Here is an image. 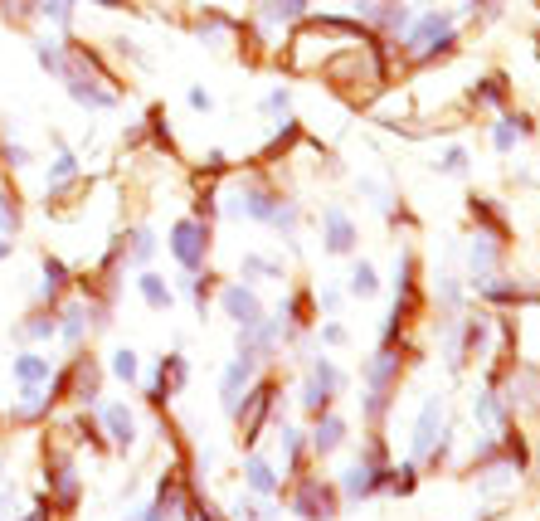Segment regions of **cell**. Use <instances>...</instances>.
<instances>
[{
    "instance_id": "cell-26",
    "label": "cell",
    "mask_w": 540,
    "mask_h": 521,
    "mask_svg": "<svg viewBox=\"0 0 540 521\" xmlns=\"http://www.w3.org/2000/svg\"><path fill=\"white\" fill-rule=\"evenodd\" d=\"M472 98H477V108H506V78L502 74H487L472 83Z\"/></svg>"
},
{
    "instance_id": "cell-11",
    "label": "cell",
    "mask_w": 540,
    "mask_h": 521,
    "mask_svg": "<svg viewBox=\"0 0 540 521\" xmlns=\"http://www.w3.org/2000/svg\"><path fill=\"white\" fill-rule=\"evenodd\" d=\"M468 263H472V283L492 278V273L502 268V239H497V234H477L472 249H468Z\"/></svg>"
},
{
    "instance_id": "cell-25",
    "label": "cell",
    "mask_w": 540,
    "mask_h": 521,
    "mask_svg": "<svg viewBox=\"0 0 540 521\" xmlns=\"http://www.w3.org/2000/svg\"><path fill=\"white\" fill-rule=\"evenodd\" d=\"M137 288H142V298L156 307V312H166L171 302H176V293L166 288V278L161 273H151V268H142V278H137Z\"/></svg>"
},
{
    "instance_id": "cell-28",
    "label": "cell",
    "mask_w": 540,
    "mask_h": 521,
    "mask_svg": "<svg viewBox=\"0 0 540 521\" xmlns=\"http://www.w3.org/2000/svg\"><path fill=\"white\" fill-rule=\"evenodd\" d=\"M73 5H78V0H39L35 10H39V20H49L59 35H69L73 30Z\"/></svg>"
},
{
    "instance_id": "cell-3",
    "label": "cell",
    "mask_w": 540,
    "mask_h": 521,
    "mask_svg": "<svg viewBox=\"0 0 540 521\" xmlns=\"http://www.w3.org/2000/svg\"><path fill=\"white\" fill-rule=\"evenodd\" d=\"M390 483V463H370V458H360L346 468V478H341V497L346 502H365L370 492H380V487Z\"/></svg>"
},
{
    "instance_id": "cell-13",
    "label": "cell",
    "mask_w": 540,
    "mask_h": 521,
    "mask_svg": "<svg viewBox=\"0 0 540 521\" xmlns=\"http://www.w3.org/2000/svg\"><path fill=\"white\" fill-rule=\"evenodd\" d=\"M10 336H15L20 346H30V341H49V336H59V312L39 302L25 322H15V332H10Z\"/></svg>"
},
{
    "instance_id": "cell-7",
    "label": "cell",
    "mask_w": 540,
    "mask_h": 521,
    "mask_svg": "<svg viewBox=\"0 0 540 521\" xmlns=\"http://www.w3.org/2000/svg\"><path fill=\"white\" fill-rule=\"evenodd\" d=\"M356 244H360V229L351 224L346 210H336V205H331V210L322 215V249H326V254H351Z\"/></svg>"
},
{
    "instance_id": "cell-50",
    "label": "cell",
    "mask_w": 540,
    "mask_h": 521,
    "mask_svg": "<svg viewBox=\"0 0 540 521\" xmlns=\"http://www.w3.org/2000/svg\"><path fill=\"white\" fill-rule=\"evenodd\" d=\"M0 521H5V512H0Z\"/></svg>"
},
{
    "instance_id": "cell-32",
    "label": "cell",
    "mask_w": 540,
    "mask_h": 521,
    "mask_svg": "<svg viewBox=\"0 0 540 521\" xmlns=\"http://www.w3.org/2000/svg\"><path fill=\"white\" fill-rule=\"evenodd\" d=\"M239 268H244V278H283V263H273V259H263V254H244V263H239Z\"/></svg>"
},
{
    "instance_id": "cell-24",
    "label": "cell",
    "mask_w": 540,
    "mask_h": 521,
    "mask_svg": "<svg viewBox=\"0 0 540 521\" xmlns=\"http://www.w3.org/2000/svg\"><path fill=\"white\" fill-rule=\"evenodd\" d=\"M20 229H25V205H20V195L10 186H0V234L15 239Z\"/></svg>"
},
{
    "instance_id": "cell-35",
    "label": "cell",
    "mask_w": 540,
    "mask_h": 521,
    "mask_svg": "<svg viewBox=\"0 0 540 521\" xmlns=\"http://www.w3.org/2000/svg\"><path fill=\"white\" fill-rule=\"evenodd\" d=\"M151 254H156V234H151V229H132V263L146 268Z\"/></svg>"
},
{
    "instance_id": "cell-49",
    "label": "cell",
    "mask_w": 540,
    "mask_h": 521,
    "mask_svg": "<svg viewBox=\"0 0 540 521\" xmlns=\"http://www.w3.org/2000/svg\"><path fill=\"white\" fill-rule=\"evenodd\" d=\"M127 521H142V517H127Z\"/></svg>"
},
{
    "instance_id": "cell-10",
    "label": "cell",
    "mask_w": 540,
    "mask_h": 521,
    "mask_svg": "<svg viewBox=\"0 0 540 521\" xmlns=\"http://www.w3.org/2000/svg\"><path fill=\"white\" fill-rule=\"evenodd\" d=\"M536 132V122L526 117V112H511V108H502V117H497V127H492V147L502 151H516V142H526Z\"/></svg>"
},
{
    "instance_id": "cell-40",
    "label": "cell",
    "mask_w": 540,
    "mask_h": 521,
    "mask_svg": "<svg viewBox=\"0 0 540 521\" xmlns=\"http://www.w3.org/2000/svg\"><path fill=\"white\" fill-rule=\"evenodd\" d=\"M438 298H443V312H458V307H463V288H458L453 278H443V283H438Z\"/></svg>"
},
{
    "instance_id": "cell-27",
    "label": "cell",
    "mask_w": 540,
    "mask_h": 521,
    "mask_svg": "<svg viewBox=\"0 0 540 521\" xmlns=\"http://www.w3.org/2000/svg\"><path fill=\"white\" fill-rule=\"evenodd\" d=\"M244 478H249V487L258 497H273V492H278V473L268 468V458H249V463H244Z\"/></svg>"
},
{
    "instance_id": "cell-38",
    "label": "cell",
    "mask_w": 540,
    "mask_h": 521,
    "mask_svg": "<svg viewBox=\"0 0 540 521\" xmlns=\"http://www.w3.org/2000/svg\"><path fill=\"white\" fill-rule=\"evenodd\" d=\"M433 166H438L443 176H458V171H468V151H463V147H448L443 156H438V161H433Z\"/></svg>"
},
{
    "instance_id": "cell-21",
    "label": "cell",
    "mask_w": 540,
    "mask_h": 521,
    "mask_svg": "<svg viewBox=\"0 0 540 521\" xmlns=\"http://www.w3.org/2000/svg\"><path fill=\"white\" fill-rule=\"evenodd\" d=\"M10 371H15L20 385H44V380L54 375V361H49V356H35V351H20Z\"/></svg>"
},
{
    "instance_id": "cell-37",
    "label": "cell",
    "mask_w": 540,
    "mask_h": 521,
    "mask_svg": "<svg viewBox=\"0 0 540 521\" xmlns=\"http://www.w3.org/2000/svg\"><path fill=\"white\" fill-rule=\"evenodd\" d=\"M312 380H317V385H322V390H331V395H336V390H341V385H346V375L336 371V366H331V361H317V366H312Z\"/></svg>"
},
{
    "instance_id": "cell-16",
    "label": "cell",
    "mask_w": 540,
    "mask_h": 521,
    "mask_svg": "<svg viewBox=\"0 0 540 521\" xmlns=\"http://www.w3.org/2000/svg\"><path fill=\"white\" fill-rule=\"evenodd\" d=\"M438 434H443V400L433 395V400H424V410H419V424H414V458H424Z\"/></svg>"
},
{
    "instance_id": "cell-17",
    "label": "cell",
    "mask_w": 540,
    "mask_h": 521,
    "mask_svg": "<svg viewBox=\"0 0 540 521\" xmlns=\"http://www.w3.org/2000/svg\"><path fill=\"white\" fill-rule=\"evenodd\" d=\"M307 10H312V0H263V5H258V30H273V25H297Z\"/></svg>"
},
{
    "instance_id": "cell-34",
    "label": "cell",
    "mask_w": 540,
    "mask_h": 521,
    "mask_svg": "<svg viewBox=\"0 0 540 521\" xmlns=\"http://www.w3.org/2000/svg\"><path fill=\"white\" fill-rule=\"evenodd\" d=\"M112 375L127 380V385L137 380V351H132V346H117V351H112Z\"/></svg>"
},
{
    "instance_id": "cell-15",
    "label": "cell",
    "mask_w": 540,
    "mask_h": 521,
    "mask_svg": "<svg viewBox=\"0 0 540 521\" xmlns=\"http://www.w3.org/2000/svg\"><path fill=\"white\" fill-rule=\"evenodd\" d=\"M249 380H253V361H249V356L229 361V371H224V385H219V400H224V410H229V414L239 410V400L249 395Z\"/></svg>"
},
{
    "instance_id": "cell-47",
    "label": "cell",
    "mask_w": 540,
    "mask_h": 521,
    "mask_svg": "<svg viewBox=\"0 0 540 521\" xmlns=\"http://www.w3.org/2000/svg\"><path fill=\"white\" fill-rule=\"evenodd\" d=\"M93 5H108V10H127L132 0H93Z\"/></svg>"
},
{
    "instance_id": "cell-8",
    "label": "cell",
    "mask_w": 540,
    "mask_h": 521,
    "mask_svg": "<svg viewBox=\"0 0 540 521\" xmlns=\"http://www.w3.org/2000/svg\"><path fill=\"white\" fill-rule=\"evenodd\" d=\"M69 395L78 400V405H88V410L103 400V375H98V361H93V356H78V361H73Z\"/></svg>"
},
{
    "instance_id": "cell-5",
    "label": "cell",
    "mask_w": 540,
    "mask_h": 521,
    "mask_svg": "<svg viewBox=\"0 0 540 521\" xmlns=\"http://www.w3.org/2000/svg\"><path fill=\"white\" fill-rule=\"evenodd\" d=\"M292 512L302 521H331L336 517V492L317 478H307V483L297 487V497H292Z\"/></svg>"
},
{
    "instance_id": "cell-45",
    "label": "cell",
    "mask_w": 540,
    "mask_h": 521,
    "mask_svg": "<svg viewBox=\"0 0 540 521\" xmlns=\"http://www.w3.org/2000/svg\"><path fill=\"white\" fill-rule=\"evenodd\" d=\"M322 341H326V346H346V327L326 322V327H322Z\"/></svg>"
},
{
    "instance_id": "cell-2",
    "label": "cell",
    "mask_w": 540,
    "mask_h": 521,
    "mask_svg": "<svg viewBox=\"0 0 540 521\" xmlns=\"http://www.w3.org/2000/svg\"><path fill=\"white\" fill-rule=\"evenodd\" d=\"M171 254L180 259L185 273H200V268H205V254H210V229L200 220H180L176 229H171Z\"/></svg>"
},
{
    "instance_id": "cell-1",
    "label": "cell",
    "mask_w": 540,
    "mask_h": 521,
    "mask_svg": "<svg viewBox=\"0 0 540 521\" xmlns=\"http://www.w3.org/2000/svg\"><path fill=\"white\" fill-rule=\"evenodd\" d=\"M399 44H404L419 64H433L438 54H453V49H458V25H453L448 10H424V15L409 20V30L399 35Z\"/></svg>"
},
{
    "instance_id": "cell-42",
    "label": "cell",
    "mask_w": 540,
    "mask_h": 521,
    "mask_svg": "<svg viewBox=\"0 0 540 521\" xmlns=\"http://www.w3.org/2000/svg\"><path fill=\"white\" fill-rule=\"evenodd\" d=\"M112 49H117L122 59H132V64H142V69H146V54H142V44H132V39H112Z\"/></svg>"
},
{
    "instance_id": "cell-4",
    "label": "cell",
    "mask_w": 540,
    "mask_h": 521,
    "mask_svg": "<svg viewBox=\"0 0 540 521\" xmlns=\"http://www.w3.org/2000/svg\"><path fill=\"white\" fill-rule=\"evenodd\" d=\"M219 307H224V317H229L234 327H258V322H263V302H258V293H253L249 283L219 288Z\"/></svg>"
},
{
    "instance_id": "cell-39",
    "label": "cell",
    "mask_w": 540,
    "mask_h": 521,
    "mask_svg": "<svg viewBox=\"0 0 540 521\" xmlns=\"http://www.w3.org/2000/svg\"><path fill=\"white\" fill-rule=\"evenodd\" d=\"M273 234H297V205H292V200H283V205H278V215H273Z\"/></svg>"
},
{
    "instance_id": "cell-29",
    "label": "cell",
    "mask_w": 540,
    "mask_h": 521,
    "mask_svg": "<svg viewBox=\"0 0 540 521\" xmlns=\"http://www.w3.org/2000/svg\"><path fill=\"white\" fill-rule=\"evenodd\" d=\"M35 5L39 0H0V20L15 25V30H30V20H39Z\"/></svg>"
},
{
    "instance_id": "cell-14",
    "label": "cell",
    "mask_w": 540,
    "mask_h": 521,
    "mask_svg": "<svg viewBox=\"0 0 540 521\" xmlns=\"http://www.w3.org/2000/svg\"><path fill=\"white\" fill-rule=\"evenodd\" d=\"M103 434L112 448H132L137 444V414L127 405H103Z\"/></svg>"
},
{
    "instance_id": "cell-33",
    "label": "cell",
    "mask_w": 540,
    "mask_h": 521,
    "mask_svg": "<svg viewBox=\"0 0 540 521\" xmlns=\"http://www.w3.org/2000/svg\"><path fill=\"white\" fill-rule=\"evenodd\" d=\"M351 293H356V298H375V293H380V278H375L370 263H356V268H351Z\"/></svg>"
},
{
    "instance_id": "cell-18",
    "label": "cell",
    "mask_w": 540,
    "mask_h": 521,
    "mask_svg": "<svg viewBox=\"0 0 540 521\" xmlns=\"http://www.w3.org/2000/svg\"><path fill=\"white\" fill-rule=\"evenodd\" d=\"M472 414H477V424H482V434H506V405L502 395L487 385V390H477V405H472Z\"/></svg>"
},
{
    "instance_id": "cell-43",
    "label": "cell",
    "mask_w": 540,
    "mask_h": 521,
    "mask_svg": "<svg viewBox=\"0 0 540 521\" xmlns=\"http://www.w3.org/2000/svg\"><path fill=\"white\" fill-rule=\"evenodd\" d=\"M326 400H331V390H322L317 380H312V385H307V395H302V405H307V410H326Z\"/></svg>"
},
{
    "instance_id": "cell-6",
    "label": "cell",
    "mask_w": 540,
    "mask_h": 521,
    "mask_svg": "<svg viewBox=\"0 0 540 521\" xmlns=\"http://www.w3.org/2000/svg\"><path fill=\"white\" fill-rule=\"evenodd\" d=\"M44 483H49V502H54L59 512H73V507H78V473L69 468V458L44 463Z\"/></svg>"
},
{
    "instance_id": "cell-36",
    "label": "cell",
    "mask_w": 540,
    "mask_h": 521,
    "mask_svg": "<svg viewBox=\"0 0 540 521\" xmlns=\"http://www.w3.org/2000/svg\"><path fill=\"white\" fill-rule=\"evenodd\" d=\"M0 161H5L10 171H25V166L35 161V151H30V147H20V142H0Z\"/></svg>"
},
{
    "instance_id": "cell-9",
    "label": "cell",
    "mask_w": 540,
    "mask_h": 521,
    "mask_svg": "<svg viewBox=\"0 0 540 521\" xmlns=\"http://www.w3.org/2000/svg\"><path fill=\"white\" fill-rule=\"evenodd\" d=\"M268 405H273V385H268V380H263L253 395H244V400H239L234 419H239V429H244V444H253V439H258V429H263V419H268Z\"/></svg>"
},
{
    "instance_id": "cell-12",
    "label": "cell",
    "mask_w": 540,
    "mask_h": 521,
    "mask_svg": "<svg viewBox=\"0 0 540 521\" xmlns=\"http://www.w3.org/2000/svg\"><path fill=\"white\" fill-rule=\"evenodd\" d=\"M395 375H399V351L385 341L370 361H365V385L370 390H380V395H390V385H395Z\"/></svg>"
},
{
    "instance_id": "cell-41",
    "label": "cell",
    "mask_w": 540,
    "mask_h": 521,
    "mask_svg": "<svg viewBox=\"0 0 540 521\" xmlns=\"http://www.w3.org/2000/svg\"><path fill=\"white\" fill-rule=\"evenodd\" d=\"M185 98H190V108H195V112H215V93H210V88H200V83H195Z\"/></svg>"
},
{
    "instance_id": "cell-46",
    "label": "cell",
    "mask_w": 540,
    "mask_h": 521,
    "mask_svg": "<svg viewBox=\"0 0 540 521\" xmlns=\"http://www.w3.org/2000/svg\"><path fill=\"white\" fill-rule=\"evenodd\" d=\"M10 254H15V239H10V234H0V263L10 259Z\"/></svg>"
},
{
    "instance_id": "cell-30",
    "label": "cell",
    "mask_w": 540,
    "mask_h": 521,
    "mask_svg": "<svg viewBox=\"0 0 540 521\" xmlns=\"http://www.w3.org/2000/svg\"><path fill=\"white\" fill-rule=\"evenodd\" d=\"M263 117H273V122H283V117H292V93L288 88H273V93H263Z\"/></svg>"
},
{
    "instance_id": "cell-23",
    "label": "cell",
    "mask_w": 540,
    "mask_h": 521,
    "mask_svg": "<svg viewBox=\"0 0 540 521\" xmlns=\"http://www.w3.org/2000/svg\"><path fill=\"white\" fill-rule=\"evenodd\" d=\"M54 312H59V336H64L69 346H78L83 332H88V307H83V302H64V307H54Z\"/></svg>"
},
{
    "instance_id": "cell-22",
    "label": "cell",
    "mask_w": 540,
    "mask_h": 521,
    "mask_svg": "<svg viewBox=\"0 0 540 521\" xmlns=\"http://www.w3.org/2000/svg\"><path fill=\"white\" fill-rule=\"evenodd\" d=\"M341 444H346V419L341 414H322L317 429H312V448L317 453H336Z\"/></svg>"
},
{
    "instance_id": "cell-44",
    "label": "cell",
    "mask_w": 540,
    "mask_h": 521,
    "mask_svg": "<svg viewBox=\"0 0 540 521\" xmlns=\"http://www.w3.org/2000/svg\"><path fill=\"white\" fill-rule=\"evenodd\" d=\"M317 302H322V312H341V288H322Z\"/></svg>"
},
{
    "instance_id": "cell-20",
    "label": "cell",
    "mask_w": 540,
    "mask_h": 521,
    "mask_svg": "<svg viewBox=\"0 0 540 521\" xmlns=\"http://www.w3.org/2000/svg\"><path fill=\"white\" fill-rule=\"evenodd\" d=\"M39 268H44V273H39V302H44V307H54L59 293L69 288V268H64L59 259H44Z\"/></svg>"
},
{
    "instance_id": "cell-19",
    "label": "cell",
    "mask_w": 540,
    "mask_h": 521,
    "mask_svg": "<svg viewBox=\"0 0 540 521\" xmlns=\"http://www.w3.org/2000/svg\"><path fill=\"white\" fill-rule=\"evenodd\" d=\"M35 59H39V69L49 78H64V69H69V49H64V35L59 39H35Z\"/></svg>"
},
{
    "instance_id": "cell-31",
    "label": "cell",
    "mask_w": 540,
    "mask_h": 521,
    "mask_svg": "<svg viewBox=\"0 0 540 521\" xmlns=\"http://www.w3.org/2000/svg\"><path fill=\"white\" fill-rule=\"evenodd\" d=\"M472 215H477V220L487 224V234H497V239H502V234H506V224H502V210H497L492 200H482V195H472Z\"/></svg>"
},
{
    "instance_id": "cell-48",
    "label": "cell",
    "mask_w": 540,
    "mask_h": 521,
    "mask_svg": "<svg viewBox=\"0 0 540 521\" xmlns=\"http://www.w3.org/2000/svg\"><path fill=\"white\" fill-rule=\"evenodd\" d=\"M0 478H5V463H0Z\"/></svg>"
}]
</instances>
